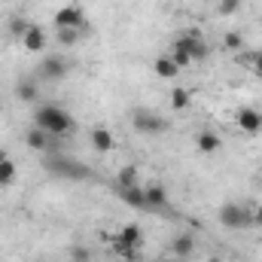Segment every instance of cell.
I'll list each match as a JSON object with an SVG mask.
<instances>
[{
	"label": "cell",
	"mask_w": 262,
	"mask_h": 262,
	"mask_svg": "<svg viewBox=\"0 0 262 262\" xmlns=\"http://www.w3.org/2000/svg\"><path fill=\"white\" fill-rule=\"evenodd\" d=\"M189 104H192V95H189L186 89H180V85H177V89L171 92V107H174V110H186Z\"/></svg>",
	"instance_id": "obj_22"
},
{
	"label": "cell",
	"mask_w": 262,
	"mask_h": 262,
	"mask_svg": "<svg viewBox=\"0 0 262 262\" xmlns=\"http://www.w3.org/2000/svg\"><path fill=\"white\" fill-rule=\"evenodd\" d=\"M171 58H174V61H177L180 67L192 64V58H189V49H186V40H183V37H177V40H174V49H171Z\"/></svg>",
	"instance_id": "obj_19"
},
{
	"label": "cell",
	"mask_w": 262,
	"mask_h": 262,
	"mask_svg": "<svg viewBox=\"0 0 262 262\" xmlns=\"http://www.w3.org/2000/svg\"><path fill=\"white\" fill-rule=\"evenodd\" d=\"M156 262H171V259H156Z\"/></svg>",
	"instance_id": "obj_31"
},
{
	"label": "cell",
	"mask_w": 262,
	"mask_h": 262,
	"mask_svg": "<svg viewBox=\"0 0 262 262\" xmlns=\"http://www.w3.org/2000/svg\"><path fill=\"white\" fill-rule=\"evenodd\" d=\"M131 125H134V131H140L146 137H156V134L168 131V119L159 116V113H152V110H146V107H137L131 113Z\"/></svg>",
	"instance_id": "obj_3"
},
{
	"label": "cell",
	"mask_w": 262,
	"mask_h": 262,
	"mask_svg": "<svg viewBox=\"0 0 262 262\" xmlns=\"http://www.w3.org/2000/svg\"><path fill=\"white\" fill-rule=\"evenodd\" d=\"M253 223H256V226H262V204L253 210Z\"/></svg>",
	"instance_id": "obj_29"
},
{
	"label": "cell",
	"mask_w": 262,
	"mask_h": 262,
	"mask_svg": "<svg viewBox=\"0 0 262 262\" xmlns=\"http://www.w3.org/2000/svg\"><path fill=\"white\" fill-rule=\"evenodd\" d=\"M70 259H73V262H89L92 256H89V250H85V247H73V253H70Z\"/></svg>",
	"instance_id": "obj_27"
},
{
	"label": "cell",
	"mask_w": 262,
	"mask_h": 262,
	"mask_svg": "<svg viewBox=\"0 0 262 262\" xmlns=\"http://www.w3.org/2000/svg\"><path fill=\"white\" fill-rule=\"evenodd\" d=\"M21 46H25L28 52H43V49H46V31H43L40 25H31L28 34L21 37Z\"/></svg>",
	"instance_id": "obj_9"
},
{
	"label": "cell",
	"mask_w": 262,
	"mask_h": 262,
	"mask_svg": "<svg viewBox=\"0 0 262 262\" xmlns=\"http://www.w3.org/2000/svg\"><path fill=\"white\" fill-rule=\"evenodd\" d=\"M146 204H149V210H168L171 198H168V192H165L162 183H149V186H146Z\"/></svg>",
	"instance_id": "obj_10"
},
{
	"label": "cell",
	"mask_w": 262,
	"mask_h": 262,
	"mask_svg": "<svg viewBox=\"0 0 262 262\" xmlns=\"http://www.w3.org/2000/svg\"><path fill=\"white\" fill-rule=\"evenodd\" d=\"M192 250H195V238L189 232H183L171 241V253H177V256H192Z\"/></svg>",
	"instance_id": "obj_16"
},
{
	"label": "cell",
	"mask_w": 262,
	"mask_h": 262,
	"mask_svg": "<svg viewBox=\"0 0 262 262\" xmlns=\"http://www.w3.org/2000/svg\"><path fill=\"white\" fill-rule=\"evenodd\" d=\"M253 73L262 76V52H256V61H253Z\"/></svg>",
	"instance_id": "obj_28"
},
{
	"label": "cell",
	"mask_w": 262,
	"mask_h": 262,
	"mask_svg": "<svg viewBox=\"0 0 262 262\" xmlns=\"http://www.w3.org/2000/svg\"><path fill=\"white\" fill-rule=\"evenodd\" d=\"M128 186H137V168L134 165H125L116 174V189H128Z\"/></svg>",
	"instance_id": "obj_18"
},
{
	"label": "cell",
	"mask_w": 262,
	"mask_h": 262,
	"mask_svg": "<svg viewBox=\"0 0 262 262\" xmlns=\"http://www.w3.org/2000/svg\"><path fill=\"white\" fill-rule=\"evenodd\" d=\"M15 98L25 101V104L40 101V89H37V82H34V79H18V82H15Z\"/></svg>",
	"instance_id": "obj_14"
},
{
	"label": "cell",
	"mask_w": 262,
	"mask_h": 262,
	"mask_svg": "<svg viewBox=\"0 0 262 262\" xmlns=\"http://www.w3.org/2000/svg\"><path fill=\"white\" fill-rule=\"evenodd\" d=\"M67 70H70L67 61L64 58H58V55H49V58L40 61V76H43V79H64Z\"/></svg>",
	"instance_id": "obj_7"
},
{
	"label": "cell",
	"mask_w": 262,
	"mask_h": 262,
	"mask_svg": "<svg viewBox=\"0 0 262 262\" xmlns=\"http://www.w3.org/2000/svg\"><path fill=\"white\" fill-rule=\"evenodd\" d=\"M152 70H156V76H162V79H174V76H180V64H177L171 55H159L156 64H152Z\"/></svg>",
	"instance_id": "obj_13"
},
{
	"label": "cell",
	"mask_w": 262,
	"mask_h": 262,
	"mask_svg": "<svg viewBox=\"0 0 262 262\" xmlns=\"http://www.w3.org/2000/svg\"><path fill=\"white\" fill-rule=\"evenodd\" d=\"M250 223H253V210H247L244 204H238V201H226V204L220 207V226H223V229L241 232V229H247Z\"/></svg>",
	"instance_id": "obj_2"
},
{
	"label": "cell",
	"mask_w": 262,
	"mask_h": 262,
	"mask_svg": "<svg viewBox=\"0 0 262 262\" xmlns=\"http://www.w3.org/2000/svg\"><path fill=\"white\" fill-rule=\"evenodd\" d=\"M55 28H58V31H61V28H79V31H85V12H82V6L70 3L64 9H58V12H55Z\"/></svg>",
	"instance_id": "obj_5"
},
{
	"label": "cell",
	"mask_w": 262,
	"mask_h": 262,
	"mask_svg": "<svg viewBox=\"0 0 262 262\" xmlns=\"http://www.w3.org/2000/svg\"><path fill=\"white\" fill-rule=\"evenodd\" d=\"M238 9H241V0H220V6H216L220 15H235Z\"/></svg>",
	"instance_id": "obj_25"
},
{
	"label": "cell",
	"mask_w": 262,
	"mask_h": 262,
	"mask_svg": "<svg viewBox=\"0 0 262 262\" xmlns=\"http://www.w3.org/2000/svg\"><path fill=\"white\" fill-rule=\"evenodd\" d=\"M92 146H95L98 152H110V149H113V134L104 128V125H95V128H92Z\"/></svg>",
	"instance_id": "obj_15"
},
{
	"label": "cell",
	"mask_w": 262,
	"mask_h": 262,
	"mask_svg": "<svg viewBox=\"0 0 262 262\" xmlns=\"http://www.w3.org/2000/svg\"><path fill=\"white\" fill-rule=\"evenodd\" d=\"M223 46H226L229 52H241V49H244V37H241V31H229V34L223 37Z\"/></svg>",
	"instance_id": "obj_23"
},
{
	"label": "cell",
	"mask_w": 262,
	"mask_h": 262,
	"mask_svg": "<svg viewBox=\"0 0 262 262\" xmlns=\"http://www.w3.org/2000/svg\"><path fill=\"white\" fill-rule=\"evenodd\" d=\"M119 198L134 207V210H149V204H146V189L137 183V186H128V189H119Z\"/></svg>",
	"instance_id": "obj_8"
},
{
	"label": "cell",
	"mask_w": 262,
	"mask_h": 262,
	"mask_svg": "<svg viewBox=\"0 0 262 262\" xmlns=\"http://www.w3.org/2000/svg\"><path fill=\"white\" fill-rule=\"evenodd\" d=\"M46 168L52 171V174H58L61 180H82V177H92V171L85 168V165H79V162H70V159H49L46 162Z\"/></svg>",
	"instance_id": "obj_4"
},
{
	"label": "cell",
	"mask_w": 262,
	"mask_h": 262,
	"mask_svg": "<svg viewBox=\"0 0 262 262\" xmlns=\"http://www.w3.org/2000/svg\"><path fill=\"white\" fill-rule=\"evenodd\" d=\"M28 28H31V21L21 18V15H15V18L6 21V31H9V37H15V40H21V37L28 34Z\"/></svg>",
	"instance_id": "obj_20"
},
{
	"label": "cell",
	"mask_w": 262,
	"mask_h": 262,
	"mask_svg": "<svg viewBox=\"0 0 262 262\" xmlns=\"http://www.w3.org/2000/svg\"><path fill=\"white\" fill-rule=\"evenodd\" d=\"M34 125L43 128L46 134H70V131L76 128L73 116L67 113L64 107H58V104H43V107H37Z\"/></svg>",
	"instance_id": "obj_1"
},
{
	"label": "cell",
	"mask_w": 262,
	"mask_h": 262,
	"mask_svg": "<svg viewBox=\"0 0 262 262\" xmlns=\"http://www.w3.org/2000/svg\"><path fill=\"white\" fill-rule=\"evenodd\" d=\"M79 37H82L79 28H61V31H58V43H61V46H76Z\"/></svg>",
	"instance_id": "obj_24"
},
{
	"label": "cell",
	"mask_w": 262,
	"mask_h": 262,
	"mask_svg": "<svg viewBox=\"0 0 262 262\" xmlns=\"http://www.w3.org/2000/svg\"><path fill=\"white\" fill-rule=\"evenodd\" d=\"M116 256H122L125 262H137V247H128V244L116 241Z\"/></svg>",
	"instance_id": "obj_26"
},
{
	"label": "cell",
	"mask_w": 262,
	"mask_h": 262,
	"mask_svg": "<svg viewBox=\"0 0 262 262\" xmlns=\"http://www.w3.org/2000/svg\"><path fill=\"white\" fill-rule=\"evenodd\" d=\"M195 146L201 149V152H204V156H213V152H220L223 140H220V134H216V131H198Z\"/></svg>",
	"instance_id": "obj_12"
},
{
	"label": "cell",
	"mask_w": 262,
	"mask_h": 262,
	"mask_svg": "<svg viewBox=\"0 0 262 262\" xmlns=\"http://www.w3.org/2000/svg\"><path fill=\"white\" fill-rule=\"evenodd\" d=\"M116 241H119V244H128V247H137V250H140V244H143V232H140V226H137V223H125V226L119 229Z\"/></svg>",
	"instance_id": "obj_11"
},
{
	"label": "cell",
	"mask_w": 262,
	"mask_h": 262,
	"mask_svg": "<svg viewBox=\"0 0 262 262\" xmlns=\"http://www.w3.org/2000/svg\"><path fill=\"white\" fill-rule=\"evenodd\" d=\"M3 159H6V152H0V162H3Z\"/></svg>",
	"instance_id": "obj_30"
},
{
	"label": "cell",
	"mask_w": 262,
	"mask_h": 262,
	"mask_svg": "<svg viewBox=\"0 0 262 262\" xmlns=\"http://www.w3.org/2000/svg\"><path fill=\"white\" fill-rule=\"evenodd\" d=\"M12 183H15V162L6 156L0 162V186H12Z\"/></svg>",
	"instance_id": "obj_21"
},
{
	"label": "cell",
	"mask_w": 262,
	"mask_h": 262,
	"mask_svg": "<svg viewBox=\"0 0 262 262\" xmlns=\"http://www.w3.org/2000/svg\"><path fill=\"white\" fill-rule=\"evenodd\" d=\"M235 122H238V128L244 131V134H253V137H256L262 131V113L253 110V107H241L238 116H235Z\"/></svg>",
	"instance_id": "obj_6"
},
{
	"label": "cell",
	"mask_w": 262,
	"mask_h": 262,
	"mask_svg": "<svg viewBox=\"0 0 262 262\" xmlns=\"http://www.w3.org/2000/svg\"><path fill=\"white\" fill-rule=\"evenodd\" d=\"M25 143H28L31 149H40V152H43V149L49 146V134H46L43 128H37V125H34V128L25 134Z\"/></svg>",
	"instance_id": "obj_17"
}]
</instances>
